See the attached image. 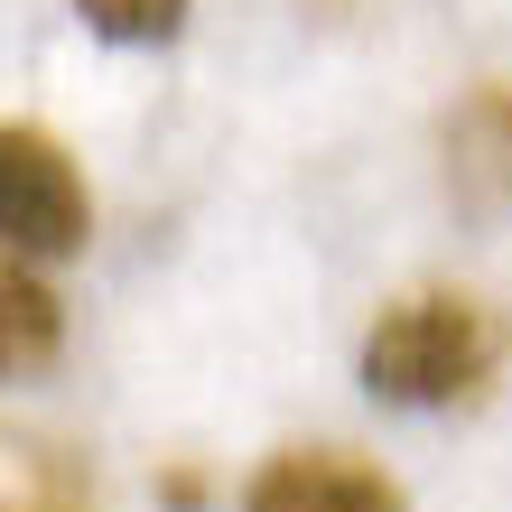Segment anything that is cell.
Wrapping results in <instances>:
<instances>
[{
    "label": "cell",
    "instance_id": "obj_7",
    "mask_svg": "<svg viewBox=\"0 0 512 512\" xmlns=\"http://www.w3.org/2000/svg\"><path fill=\"white\" fill-rule=\"evenodd\" d=\"M196 503H205V475L177 466V475H168V512H196Z\"/></svg>",
    "mask_w": 512,
    "mask_h": 512
},
{
    "label": "cell",
    "instance_id": "obj_4",
    "mask_svg": "<svg viewBox=\"0 0 512 512\" xmlns=\"http://www.w3.org/2000/svg\"><path fill=\"white\" fill-rule=\"evenodd\" d=\"M0 512H94V466L66 438L0 429Z\"/></svg>",
    "mask_w": 512,
    "mask_h": 512
},
{
    "label": "cell",
    "instance_id": "obj_6",
    "mask_svg": "<svg viewBox=\"0 0 512 512\" xmlns=\"http://www.w3.org/2000/svg\"><path fill=\"white\" fill-rule=\"evenodd\" d=\"M187 10L196 0H75V19L94 38H112V47H168L187 28Z\"/></svg>",
    "mask_w": 512,
    "mask_h": 512
},
{
    "label": "cell",
    "instance_id": "obj_5",
    "mask_svg": "<svg viewBox=\"0 0 512 512\" xmlns=\"http://www.w3.org/2000/svg\"><path fill=\"white\" fill-rule=\"evenodd\" d=\"M56 345H66V308H56V289L19 252H0V382L47 373Z\"/></svg>",
    "mask_w": 512,
    "mask_h": 512
},
{
    "label": "cell",
    "instance_id": "obj_1",
    "mask_svg": "<svg viewBox=\"0 0 512 512\" xmlns=\"http://www.w3.org/2000/svg\"><path fill=\"white\" fill-rule=\"evenodd\" d=\"M503 364V317L475 289H401L364 326V391L391 410L475 401Z\"/></svg>",
    "mask_w": 512,
    "mask_h": 512
},
{
    "label": "cell",
    "instance_id": "obj_3",
    "mask_svg": "<svg viewBox=\"0 0 512 512\" xmlns=\"http://www.w3.org/2000/svg\"><path fill=\"white\" fill-rule=\"evenodd\" d=\"M243 512H410V494L354 447H280L243 485Z\"/></svg>",
    "mask_w": 512,
    "mask_h": 512
},
{
    "label": "cell",
    "instance_id": "obj_2",
    "mask_svg": "<svg viewBox=\"0 0 512 512\" xmlns=\"http://www.w3.org/2000/svg\"><path fill=\"white\" fill-rule=\"evenodd\" d=\"M94 233V196H84L75 149L38 122H0V252L19 261H66Z\"/></svg>",
    "mask_w": 512,
    "mask_h": 512
}]
</instances>
